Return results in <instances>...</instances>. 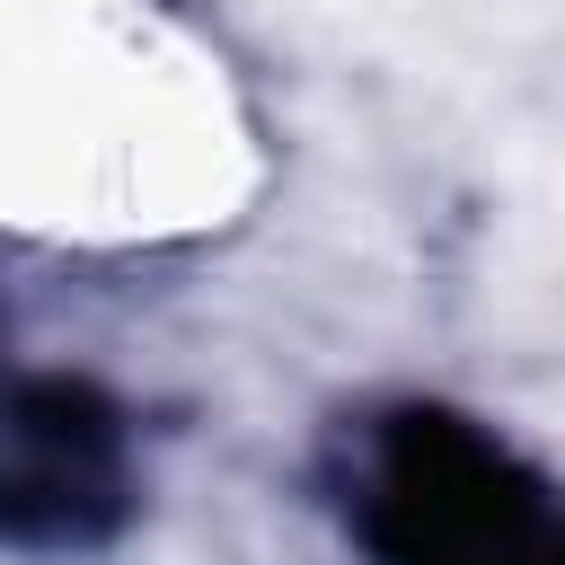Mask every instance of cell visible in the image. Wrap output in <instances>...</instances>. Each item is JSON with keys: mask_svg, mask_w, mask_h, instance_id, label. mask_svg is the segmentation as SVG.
Wrapping results in <instances>:
<instances>
[{"mask_svg": "<svg viewBox=\"0 0 565 565\" xmlns=\"http://www.w3.org/2000/svg\"><path fill=\"white\" fill-rule=\"evenodd\" d=\"M371 539L388 565H556L547 486L459 415H397L371 477Z\"/></svg>", "mask_w": 565, "mask_h": 565, "instance_id": "obj_1", "label": "cell"}, {"mask_svg": "<svg viewBox=\"0 0 565 565\" xmlns=\"http://www.w3.org/2000/svg\"><path fill=\"white\" fill-rule=\"evenodd\" d=\"M0 459V539L18 547H88L124 521V468H115V415L79 380H35L9 415Z\"/></svg>", "mask_w": 565, "mask_h": 565, "instance_id": "obj_2", "label": "cell"}]
</instances>
